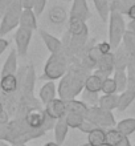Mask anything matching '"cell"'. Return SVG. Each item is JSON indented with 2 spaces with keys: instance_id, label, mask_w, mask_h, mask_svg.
Listing matches in <instances>:
<instances>
[{
  "instance_id": "cell-27",
  "label": "cell",
  "mask_w": 135,
  "mask_h": 146,
  "mask_svg": "<svg viewBox=\"0 0 135 146\" xmlns=\"http://www.w3.org/2000/svg\"><path fill=\"white\" fill-rule=\"evenodd\" d=\"M113 78L117 85V93H122L127 88V73L126 70H114Z\"/></svg>"
},
{
  "instance_id": "cell-38",
  "label": "cell",
  "mask_w": 135,
  "mask_h": 146,
  "mask_svg": "<svg viewBox=\"0 0 135 146\" xmlns=\"http://www.w3.org/2000/svg\"><path fill=\"white\" fill-rule=\"evenodd\" d=\"M12 3H13V0H0V19L4 16L8 8L12 5Z\"/></svg>"
},
{
  "instance_id": "cell-44",
  "label": "cell",
  "mask_w": 135,
  "mask_h": 146,
  "mask_svg": "<svg viewBox=\"0 0 135 146\" xmlns=\"http://www.w3.org/2000/svg\"><path fill=\"white\" fill-rule=\"evenodd\" d=\"M44 146H60V145H58L56 141H49V142H46Z\"/></svg>"
},
{
  "instance_id": "cell-48",
  "label": "cell",
  "mask_w": 135,
  "mask_h": 146,
  "mask_svg": "<svg viewBox=\"0 0 135 146\" xmlns=\"http://www.w3.org/2000/svg\"><path fill=\"white\" fill-rule=\"evenodd\" d=\"M82 146H92V145H90V143H88V142H86V143H84V145H82Z\"/></svg>"
},
{
  "instance_id": "cell-12",
  "label": "cell",
  "mask_w": 135,
  "mask_h": 146,
  "mask_svg": "<svg viewBox=\"0 0 135 146\" xmlns=\"http://www.w3.org/2000/svg\"><path fill=\"white\" fill-rule=\"evenodd\" d=\"M90 9L86 0H73L72 8H70V17H77L84 21H88L90 19Z\"/></svg>"
},
{
  "instance_id": "cell-15",
  "label": "cell",
  "mask_w": 135,
  "mask_h": 146,
  "mask_svg": "<svg viewBox=\"0 0 135 146\" xmlns=\"http://www.w3.org/2000/svg\"><path fill=\"white\" fill-rule=\"evenodd\" d=\"M17 60H19L17 52H16V49H12L11 52H9V54L7 56V58H5L3 66H1L0 77L16 74V73H17Z\"/></svg>"
},
{
  "instance_id": "cell-39",
  "label": "cell",
  "mask_w": 135,
  "mask_h": 146,
  "mask_svg": "<svg viewBox=\"0 0 135 146\" xmlns=\"http://www.w3.org/2000/svg\"><path fill=\"white\" fill-rule=\"evenodd\" d=\"M21 7L27 11H33L35 8V0H21Z\"/></svg>"
},
{
  "instance_id": "cell-5",
  "label": "cell",
  "mask_w": 135,
  "mask_h": 146,
  "mask_svg": "<svg viewBox=\"0 0 135 146\" xmlns=\"http://www.w3.org/2000/svg\"><path fill=\"white\" fill-rule=\"evenodd\" d=\"M21 12H23L21 0H13L12 5L8 8L7 12L1 17V23H0V37H4L5 35L11 33L15 28L19 27Z\"/></svg>"
},
{
  "instance_id": "cell-25",
  "label": "cell",
  "mask_w": 135,
  "mask_h": 146,
  "mask_svg": "<svg viewBox=\"0 0 135 146\" xmlns=\"http://www.w3.org/2000/svg\"><path fill=\"white\" fill-rule=\"evenodd\" d=\"M93 3H94L95 11L99 15L101 20L103 23L109 21V16H110V1L109 0H93Z\"/></svg>"
},
{
  "instance_id": "cell-24",
  "label": "cell",
  "mask_w": 135,
  "mask_h": 146,
  "mask_svg": "<svg viewBox=\"0 0 135 146\" xmlns=\"http://www.w3.org/2000/svg\"><path fill=\"white\" fill-rule=\"evenodd\" d=\"M115 129L119 131L122 135L128 137L135 131V118H124L117 122Z\"/></svg>"
},
{
  "instance_id": "cell-36",
  "label": "cell",
  "mask_w": 135,
  "mask_h": 146,
  "mask_svg": "<svg viewBox=\"0 0 135 146\" xmlns=\"http://www.w3.org/2000/svg\"><path fill=\"white\" fill-rule=\"evenodd\" d=\"M45 7H46V0H35V8H33L35 15L40 16L44 12Z\"/></svg>"
},
{
  "instance_id": "cell-10",
  "label": "cell",
  "mask_w": 135,
  "mask_h": 146,
  "mask_svg": "<svg viewBox=\"0 0 135 146\" xmlns=\"http://www.w3.org/2000/svg\"><path fill=\"white\" fill-rule=\"evenodd\" d=\"M113 56H114V66H115V70H126L127 69L128 62H130V58H131V56H134V54L128 53L127 49L121 44L117 49H114Z\"/></svg>"
},
{
  "instance_id": "cell-37",
  "label": "cell",
  "mask_w": 135,
  "mask_h": 146,
  "mask_svg": "<svg viewBox=\"0 0 135 146\" xmlns=\"http://www.w3.org/2000/svg\"><path fill=\"white\" fill-rule=\"evenodd\" d=\"M97 46H98V49L102 54H106V53H110L113 52L111 46L109 44V41H101V42H97Z\"/></svg>"
},
{
  "instance_id": "cell-47",
  "label": "cell",
  "mask_w": 135,
  "mask_h": 146,
  "mask_svg": "<svg viewBox=\"0 0 135 146\" xmlns=\"http://www.w3.org/2000/svg\"><path fill=\"white\" fill-rule=\"evenodd\" d=\"M99 146H111V145H109V143L105 142V143H102V145H99Z\"/></svg>"
},
{
  "instance_id": "cell-19",
  "label": "cell",
  "mask_w": 135,
  "mask_h": 146,
  "mask_svg": "<svg viewBox=\"0 0 135 146\" xmlns=\"http://www.w3.org/2000/svg\"><path fill=\"white\" fill-rule=\"evenodd\" d=\"M19 27L27 28V29H31V31H36L37 29V16L35 15V12L23 9L21 16H20Z\"/></svg>"
},
{
  "instance_id": "cell-11",
  "label": "cell",
  "mask_w": 135,
  "mask_h": 146,
  "mask_svg": "<svg viewBox=\"0 0 135 146\" xmlns=\"http://www.w3.org/2000/svg\"><path fill=\"white\" fill-rule=\"evenodd\" d=\"M44 111H45L49 117H52L53 119L57 121L58 118H61V117H64V115L66 114L65 102H64L61 98L57 97V98L52 100L50 102H48V104L44 106Z\"/></svg>"
},
{
  "instance_id": "cell-45",
  "label": "cell",
  "mask_w": 135,
  "mask_h": 146,
  "mask_svg": "<svg viewBox=\"0 0 135 146\" xmlns=\"http://www.w3.org/2000/svg\"><path fill=\"white\" fill-rule=\"evenodd\" d=\"M0 146H12L11 143H8L5 142V141H0Z\"/></svg>"
},
{
  "instance_id": "cell-13",
  "label": "cell",
  "mask_w": 135,
  "mask_h": 146,
  "mask_svg": "<svg viewBox=\"0 0 135 146\" xmlns=\"http://www.w3.org/2000/svg\"><path fill=\"white\" fill-rule=\"evenodd\" d=\"M39 33H40V36H41V38H43L46 49L50 52V54L58 53V52L64 50V45H62V41L60 38H57L56 36H53L52 33H49V32L44 31V29H40Z\"/></svg>"
},
{
  "instance_id": "cell-49",
  "label": "cell",
  "mask_w": 135,
  "mask_h": 146,
  "mask_svg": "<svg viewBox=\"0 0 135 146\" xmlns=\"http://www.w3.org/2000/svg\"><path fill=\"white\" fill-rule=\"evenodd\" d=\"M13 146V145H12ZM15 146H28V145H15Z\"/></svg>"
},
{
  "instance_id": "cell-29",
  "label": "cell",
  "mask_w": 135,
  "mask_h": 146,
  "mask_svg": "<svg viewBox=\"0 0 135 146\" xmlns=\"http://www.w3.org/2000/svg\"><path fill=\"white\" fill-rule=\"evenodd\" d=\"M123 138H124V135L121 134L115 127H111V129L106 130V143H109V145H111V146L119 145Z\"/></svg>"
},
{
  "instance_id": "cell-52",
  "label": "cell",
  "mask_w": 135,
  "mask_h": 146,
  "mask_svg": "<svg viewBox=\"0 0 135 146\" xmlns=\"http://www.w3.org/2000/svg\"><path fill=\"white\" fill-rule=\"evenodd\" d=\"M134 146H135V145H134Z\"/></svg>"
},
{
  "instance_id": "cell-4",
  "label": "cell",
  "mask_w": 135,
  "mask_h": 146,
  "mask_svg": "<svg viewBox=\"0 0 135 146\" xmlns=\"http://www.w3.org/2000/svg\"><path fill=\"white\" fill-rule=\"evenodd\" d=\"M126 32V23H124L123 15L118 12L110 11L109 16V44L111 49H117L122 44V38Z\"/></svg>"
},
{
  "instance_id": "cell-42",
  "label": "cell",
  "mask_w": 135,
  "mask_h": 146,
  "mask_svg": "<svg viewBox=\"0 0 135 146\" xmlns=\"http://www.w3.org/2000/svg\"><path fill=\"white\" fill-rule=\"evenodd\" d=\"M126 29L135 35V20H130V23L126 24Z\"/></svg>"
},
{
  "instance_id": "cell-31",
  "label": "cell",
  "mask_w": 135,
  "mask_h": 146,
  "mask_svg": "<svg viewBox=\"0 0 135 146\" xmlns=\"http://www.w3.org/2000/svg\"><path fill=\"white\" fill-rule=\"evenodd\" d=\"M122 45L127 49L128 53H131L135 56V35L134 33H131L130 31L126 29L123 38H122Z\"/></svg>"
},
{
  "instance_id": "cell-9",
  "label": "cell",
  "mask_w": 135,
  "mask_h": 146,
  "mask_svg": "<svg viewBox=\"0 0 135 146\" xmlns=\"http://www.w3.org/2000/svg\"><path fill=\"white\" fill-rule=\"evenodd\" d=\"M68 33L72 37H88L89 29L86 25V21L77 17H70L69 16V25H68Z\"/></svg>"
},
{
  "instance_id": "cell-18",
  "label": "cell",
  "mask_w": 135,
  "mask_h": 146,
  "mask_svg": "<svg viewBox=\"0 0 135 146\" xmlns=\"http://www.w3.org/2000/svg\"><path fill=\"white\" fill-rule=\"evenodd\" d=\"M64 102H65L66 113H77V114H81L84 117H86L88 111H89V106L82 100L73 98V100H68V101H64Z\"/></svg>"
},
{
  "instance_id": "cell-35",
  "label": "cell",
  "mask_w": 135,
  "mask_h": 146,
  "mask_svg": "<svg viewBox=\"0 0 135 146\" xmlns=\"http://www.w3.org/2000/svg\"><path fill=\"white\" fill-rule=\"evenodd\" d=\"M97 127L98 126H97L95 123H93V122H90V121H88V119H85L78 130H81L82 133H85V134H89V133H92L93 130H95Z\"/></svg>"
},
{
  "instance_id": "cell-43",
  "label": "cell",
  "mask_w": 135,
  "mask_h": 146,
  "mask_svg": "<svg viewBox=\"0 0 135 146\" xmlns=\"http://www.w3.org/2000/svg\"><path fill=\"white\" fill-rule=\"evenodd\" d=\"M117 146H134V145H131V142H130L128 137H124V138L122 139V142H121L119 145H117Z\"/></svg>"
},
{
  "instance_id": "cell-21",
  "label": "cell",
  "mask_w": 135,
  "mask_h": 146,
  "mask_svg": "<svg viewBox=\"0 0 135 146\" xmlns=\"http://www.w3.org/2000/svg\"><path fill=\"white\" fill-rule=\"evenodd\" d=\"M101 109L107 111H113L114 109H118V93L114 94H102L99 96L98 100V105Z\"/></svg>"
},
{
  "instance_id": "cell-7",
  "label": "cell",
  "mask_w": 135,
  "mask_h": 146,
  "mask_svg": "<svg viewBox=\"0 0 135 146\" xmlns=\"http://www.w3.org/2000/svg\"><path fill=\"white\" fill-rule=\"evenodd\" d=\"M32 35H33V31H31V29L17 27L15 33V44H16L17 56H20V57H25L27 56L28 49H29V44H31L32 40Z\"/></svg>"
},
{
  "instance_id": "cell-22",
  "label": "cell",
  "mask_w": 135,
  "mask_h": 146,
  "mask_svg": "<svg viewBox=\"0 0 135 146\" xmlns=\"http://www.w3.org/2000/svg\"><path fill=\"white\" fill-rule=\"evenodd\" d=\"M135 100V90L126 89L124 92L118 94V110L124 111Z\"/></svg>"
},
{
  "instance_id": "cell-50",
  "label": "cell",
  "mask_w": 135,
  "mask_h": 146,
  "mask_svg": "<svg viewBox=\"0 0 135 146\" xmlns=\"http://www.w3.org/2000/svg\"><path fill=\"white\" fill-rule=\"evenodd\" d=\"M66 1H73V0H66Z\"/></svg>"
},
{
  "instance_id": "cell-17",
  "label": "cell",
  "mask_w": 135,
  "mask_h": 146,
  "mask_svg": "<svg viewBox=\"0 0 135 146\" xmlns=\"http://www.w3.org/2000/svg\"><path fill=\"white\" fill-rule=\"evenodd\" d=\"M24 121L32 129H43L44 110H41V109H33V110L28 111L27 114L24 115Z\"/></svg>"
},
{
  "instance_id": "cell-28",
  "label": "cell",
  "mask_w": 135,
  "mask_h": 146,
  "mask_svg": "<svg viewBox=\"0 0 135 146\" xmlns=\"http://www.w3.org/2000/svg\"><path fill=\"white\" fill-rule=\"evenodd\" d=\"M65 119L69 129H80V126L85 121V117L81 114H77V113H66Z\"/></svg>"
},
{
  "instance_id": "cell-6",
  "label": "cell",
  "mask_w": 135,
  "mask_h": 146,
  "mask_svg": "<svg viewBox=\"0 0 135 146\" xmlns=\"http://www.w3.org/2000/svg\"><path fill=\"white\" fill-rule=\"evenodd\" d=\"M85 119L95 123L98 127L105 129V130L115 127V125H117V121L111 111L103 110L99 106H92V108H89V111H88Z\"/></svg>"
},
{
  "instance_id": "cell-26",
  "label": "cell",
  "mask_w": 135,
  "mask_h": 146,
  "mask_svg": "<svg viewBox=\"0 0 135 146\" xmlns=\"http://www.w3.org/2000/svg\"><path fill=\"white\" fill-rule=\"evenodd\" d=\"M106 142V130L97 127L95 130H93L92 133L88 134V143L92 146H99L102 143Z\"/></svg>"
},
{
  "instance_id": "cell-40",
  "label": "cell",
  "mask_w": 135,
  "mask_h": 146,
  "mask_svg": "<svg viewBox=\"0 0 135 146\" xmlns=\"http://www.w3.org/2000/svg\"><path fill=\"white\" fill-rule=\"evenodd\" d=\"M8 45H9V42H8L7 38L0 37V56L4 53V50L8 48Z\"/></svg>"
},
{
  "instance_id": "cell-32",
  "label": "cell",
  "mask_w": 135,
  "mask_h": 146,
  "mask_svg": "<svg viewBox=\"0 0 135 146\" xmlns=\"http://www.w3.org/2000/svg\"><path fill=\"white\" fill-rule=\"evenodd\" d=\"M82 101L85 102L89 108L92 106H97L98 105V100H99V96H98V93H93V92H88V90H82Z\"/></svg>"
},
{
  "instance_id": "cell-51",
  "label": "cell",
  "mask_w": 135,
  "mask_h": 146,
  "mask_svg": "<svg viewBox=\"0 0 135 146\" xmlns=\"http://www.w3.org/2000/svg\"><path fill=\"white\" fill-rule=\"evenodd\" d=\"M0 92H1V88H0Z\"/></svg>"
},
{
  "instance_id": "cell-30",
  "label": "cell",
  "mask_w": 135,
  "mask_h": 146,
  "mask_svg": "<svg viewBox=\"0 0 135 146\" xmlns=\"http://www.w3.org/2000/svg\"><path fill=\"white\" fill-rule=\"evenodd\" d=\"M127 88L126 89H131L135 90V56H131L130 62L127 65Z\"/></svg>"
},
{
  "instance_id": "cell-1",
  "label": "cell",
  "mask_w": 135,
  "mask_h": 146,
  "mask_svg": "<svg viewBox=\"0 0 135 146\" xmlns=\"http://www.w3.org/2000/svg\"><path fill=\"white\" fill-rule=\"evenodd\" d=\"M89 74H92L90 70L86 69L85 66H82L78 58L73 57L70 60L66 73L60 80L57 88V97L61 98L62 101L77 98L84 90L85 80Z\"/></svg>"
},
{
  "instance_id": "cell-2",
  "label": "cell",
  "mask_w": 135,
  "mask_h": 146,
  "mask_svg": "<svg viewBox=\"0 0 135 146\" xmlns=\"http://www.w3.org/2000/svg\"><path fill=\"white\" fill-rule=\"evenodd\" d=\"M44 129H32L24 118H13L5 125H0V141L11 145H25L32 139L40 138L45 135Z\"/></svg>"
},
{
  "instance_id": "cell-41",
  "label": "cell",
  "mask_w": 135,
  "mask_h": 146,
  "mask_svg": "<svg viewBox=\"0 0 135 146\" xmlns=\"http://www.w3.org/2000/svg\"><path fill=\"white\" fill-rule=\"evenodd\" d=\"M126 15L130 17V20H135V5H130V7H128Z\"/></svg>"
},
{
  "instance_id": "cell-8",
  "label": "cell",
  "mask_w": 135,
  "mask_h": 146,
  "mask_svg": "<svg viewBox=\"0 0 135 146\" xmlns=\"http://www.w3.org/2000/svg\"><path fill=\"white\" fill-rule=\"evenodd\" d=\"M114 70H115V66H114V56H113V52H110V53L103 54V56L97 61L95 72L94 73L105 80L106 77H111Z\"/></svg>"
},
{
  "instance_id": "cell-46",
  "label": "cell",
  "mask_w": 135,
  "mask_h": 146,
  "mask_svg": "<svg viewBox=\"0 0 135 146\" xmlns=\"http://www.w3.org/2000/svg\"><path fill=\"white\" fill-rule=\"evenodd\" d=\"M5 110V109H4V106H3V104H1V102H0V114H1V113H3V111Z\"/></svg>"
},
{
  "instance_id": "cell-34",
  "label": "cell",
  "mask_w": 135,
  "mask_h": 146,
  "mask_svg": "<svg viewBox=\"0 0 135 146\" xmlns=\"http://www.w3.org/2000/svg\"><path fill=\"white\" fill-rule=\"evenodd\" d=\"M49 19L53 23H62V21H65V9H62L61 7L52 8L49 12Z\"/></svg>"
},
{
  "instance_id": "cell-33",
  "label": "cell",
  "mask_w": 135,
  "mask_h": 146,
  "mask_svg": "<svg viewBox=\"0 0 135 146\" xmlns=\"http://www.w3.org/2000/svg\"><path fill=\"white\" fill-rule=\"evenodd\" d=\"M101 92L103 94H114L117 93V85H115V81L113 77H106L102 82V89Z\"/></svg>"
},
{
  "instance_id": "cell-16",
  "label": "cell",
  "mask_w": 135,
  "mask_h": 146,
  "mask_svg": "<svg viewBox=\"0 0 135 146\" xmlns=\"http://www.w3.org/2000/svg\"><path fill=\"white\" fill-rule=\"evenodd\" d=\"M53 130H54V141L61 146L62 143L65 142L66 135H68V133H69V126H68V123H66L65 115L61 117V118H58L57 121H56Z\"/></svg>"
},
{
  "instance_id": "cell-20",
  "label": "cell",
  "mask_w": 135,
  "mask_h": 146,
  "mask_svg": "<svg viewBox=\"0 0 135 146\" xmlns=\"http://www.w3.org/2000/svg\"><path fill=\"white\" fill-rule=\"evenodd\" d=\"M0 88H1V93H5V94L15 93L19 88V81L16 74L0 77Z\"/></svg>"
},
{
  "instance_id": "cell-3",
  "label": "cell",
  "mask_w": 135,
  "mask_h": 146,
  "mask_svg": "<svg viewBox=\"0 0 135 146\" xmlns=\"http://www.w3.org/2000/svg\"><path fill=\"white\" fill-rule=\"evenodd\" d=\"M70 60L72 57L66 53L65 49L58 53H52L44 65V72L41 74V78L46 81L61 80V77L65 74L69 68Z\"/></svg>"
},
{
  "instance_id": "cell-23",
  "label": "cell",
  "mask_w": 135,
  "mask_h": 146,
  "mask_svg": "<svg viewBox=\"0 0 135 146\" xmlns=\"http://www.w3.org/2000/svg\"><path fill=\"white\" fill-rule=\"evenodd\" d=\"M102 82H103V78H102V77L97 76L95 73H92L85 80V86H84V89L88 90V92L99 93L101 89H102Z\"/></svg>"
},
{
  "instance_id": "cell-14",
  "label": "cell",
  "mask_w": 135,
  "mask_h": 146,
  "mask_svg": "<svg viewBox=\"0 0 135 146\" xmlns=\"http://www.w3.org/2000/svg\"><path fill=\"white\" fill-rule=\"evenodd\" d=\"M54 98H57V88H56V84H54V81H46L39 90L40 102H41V105L45 106L48 102H50V101L54 100Z\"/></svg>"
}]
</instances>
